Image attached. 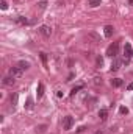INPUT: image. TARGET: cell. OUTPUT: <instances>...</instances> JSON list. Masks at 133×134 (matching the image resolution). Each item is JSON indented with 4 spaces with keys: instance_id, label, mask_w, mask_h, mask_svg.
<instances>
[{
    "instance_id": "obj_24",
    "label": "cell",
    "mask_w": 133,
    "mask_h": 134,
    "mask_svg": "<svg viewBox=\"0 0 133 134\" xmlns=\"http://www.w3.org/2000/svg\"><path fill=\"white\" fill-rule=\"evenodd\" d=\"M38 5H39V8H41V9H44L47 3H46V0H42V2H39V3H38Z\"/></svg>"
},
{
    "instance_id": "obj_10",
    "label": "cell",
    "mask_w": 133,
    "mask_h": 134,
    "mask_svg": "<svg viewBox=\"0 0 133 134\" xmlns=\"http://www.w3.org/2000/svg\"><path fill=\"white\" fill-rule=\"evenodd\" d=\"M122 84H124V81H122L121 78H113V80H111V86H113V87H121Z\"/></svg>"
},
{
    "instance_id": "obj_19",
    "label": "cell",
    "mask_w": 133,
    "mask_h": 134,
    "mask_svg": "<svg viewBox=\"0 0 133 134\" xmlns=\"http://www.w3.org/2000/svg\"><path fill=\"white\" fill-rule=\"evenodd\" d=\"M0 8H2V9H6V8H8L6 0H2V2H0Z\"/></svg>"
},
{
    "instance_id": "obj_11",
    "label": "cell",
    "mask_w": 133,
    "mask_h": 134,
    "mask_svg": "<svg viewBox=\"0 0 133 134\" xmlns=\"http://www.w3.org/2000/svg\"><path fill=\"white\" fill-rule=\"evenodd\" d=\"M36 92H38V98H41L42 95H44V84H42V83H39V84H38Z\"/></svg>"
},
{
    "instance_id": "obj_13",
    "label": "cell",
    "mask_w": 133,
    "mask_h": 134,
    "mask_svg": "<svg viewBox=\"0 0 133 134\" xmlns=\"http://www.w3.org/2000/svg\"><path fill=\"white\" fill-rule=\"evenodd\" d=\"M17 66L21 67L22 70H27V69L30 67V63H28V61H19V63H17Z\"/></svg>"
},
{
    "instance_id": "obj_15",
    "label": "cell",
    "mask_w": 133,
    "mask_h": 134,
    "mask_svg": "<svg viewBox=\"0 0 133 134\" xmlns=\"http://www.w3.org/2000/svg\"><path fill=\"white\" fill-rule=\"evenodd\" d=\"M17 98H19V95H17V92H14V94L11 95V105H13V108L17 105Z\"/></svg>"
},
{
    "instance_id": "obj_3",
    "label": "cell",
    "mask_w": 133,
    "mask_h": 134,
    "mask_svg": "<svg viewBox=\"0 0 133 134\" xmlns=\"http://www.w3.org/2000/svg\"><path fill=\"white\" fill-rule=\"evenodd\" d=\"M72 126H74V119L70 116H66L64 120H63V129L69 131V129H72Z\"/></svg>"
},
{
    "instance_id": "obj_27",
    "label": "cell",
    "mask_w": 133,
    "mask_h": 134,
    "mask_svg": "<svg viewBox=\"0 0 133 134\" xmlns=\"http://www.w3.org/2000/svg\"><path fill=\"white\" fill-rule=\"evenodd\" d=\"M96 134H102V132H100V131H97V132H96Z\"/></svg>"
},
{
    "instance_id": "obj_1",
    "label": "cell",
    "mask_w": 133,
    "mask_h": 134,
    "mask_svg": "<svg viewBox=\"0 0 133 134\" xmlns=\"http://www.w3.org/2000/svg\"><path fill=\"white\" fill-rule=\"evenodd\" d=\"M118 51H119V44H118V42H113V44L107 48V55L111 56V58H116V56H118Z\"/></svg>"
},
{
    "instance_id": "obj_21",
    "label": "cell",
    "mask_w": 133,
    "mask_h": 134,
    "mask_svg": "<svg viewBox=\"0 0 133 134\" xmlns=\"http://www.w3.org/2000/svg\"><path fill=\"white\" fill-rule=\"evenodd\" d=\"M17 22H19V24H28V20H27L25 17H19V19H17Z\"/></svg>"
},
{
    "instance_id": "obj_7",
    "label": "cell",
    "mask_w": 133,
    "mask_h": 134,
    "mask_svg": "<svg viewBox=\"0 0 133 134\" xmlns=\"http://www.w3.org/2000/svg\"><path fill=\"white\" fill-rule=\"evenodd\" d=\"M121 66H122V61L118 59V58H114V59H113V63H111V70H113V72H116V70L121 69Z\"/></svg>"
},
{
    "instance_id": "obj_6",
    "label": "cell",
    "mask_w": 133,
    "mask_h": 134,
    "mask_svg": "<svg viewBox=\"0 0 133 134\" xmlns=\"http://www.w3.org/2000/svg\"><path fill=\"white\" fill-rule=\"evenodd\" d=\"M124 56H125L127 59L133 56V50H131V45H130L128 42H127V44H125V47H124Z\"/></svg>"
},
{
    "instance_id": "obj_4",
    "label": "cell",
    "mask_w": 133,
    "mask_h": 134,
    "mask_svg": "<svg viewBox=\"0 0 133 134\" xmlns=\"http://www.w3.org/2000/svg\"><path fill=\"white\" fill-rule=\"evenodd\" d=\"M39 33H41L44 37H50V34H52V28H50L49 25H41V27H39Z\"/></svg>"
},
{
    "instance_id": "obj_12",
    "label": "cell",
    "mask_w": 133,
    "mask_h": 134,
    "mask_svg": "<svg viewBox=\"0 0 133 134\" xmlns=\"http://www.w3.org/2000/svg\"><path fill=\"white\" fill-rule=\"evenodd\" d=\"M99 117H100V120H107V117H108V111H107L105 108L99 111Z\"/></svg>"
},
{
    "instance_id": "obj_17",
    "label": "cell",
    "mask_w": 133,
    "mask_h": 134,
    "mask_svg": "<svg viewBox=\"0 0 133 134\" xmlns=\"http://www.w3.org/2000/svg\"><path fill=\"white\" fill-rule=\"evenodd\" d=\"M25 108H27V109H31V108H33V100H31L30 97L27 98V105H25Z\"/></svg>"
},
{
    "instance_id": "obj_22",
    "label": "cell",
    "mask_w": 133,
    "mask_h": 134,
    "mask_svg": "<svg viewBox=\"0 0 133 134\" xmlns=\"http://www.w3.org/2000/svg\"><path fill=\"white\" fill-rule=\"evenodd\" d=\"M94 84H96V86L102 84V78H99V76H97V78H94Z\"/></svg>"
},
{
    "instance_id": "obj_8",
    "label": "cell",
    "mask_w": 133,
    "mask_h": 134,
    "mask_svg": "<svg viewBox=\"0 0 133 134\" xmlns=\"http://www.w3.org/2000/svg\"><path fill=\"white\" fill-rule=\"evenodd\" d=\"M14 80H16V78H13L11 75H8V76H5V78L2 80V84H3V86H13V84H14Z\"/></svg>"
},
{
    "instance_id": "obj_14",
    "label": "cell",
    "mask_w": 133,
    "mask_h": 134,
    "mask_svg": "<svg viewBox=\"0 0 133 134\" xmlns=\"http://www.w3.org/2000/svg\"><path fill=\"white\" fill-rule=\"evenodd\" d=\"M102 3V0H89V2H88V5L91 6V8H96V6H99Z\"/></svg>"
},
{
    "instance_id": "obj_26",
    "label": "cell",
    "mask_w": 133,
    "mask_h": 134,
    "mask_svg": "<svg viewBox=\"0 0 133 134\" xmlns=\"http://www.w3.org/2000/svg\"><path fill=\"white\" fill-rule=\"evenodd\" d=\"M127 89H128V90H133V83H130V84L127 86Z\"/></svg>"
},
{
    "instance_id": "obj_9",
    "label": "cell",
    "mask_w": 133,
    "mask_h": 134,
    "mask_svg": "<svg viewBox=\"0 0 133 134\" xmlns=\"http://www.w3.org/2000/svg\"><path fill=\"white\" fill-rule=\"evenodd\" d=\"M113 33H114V28H113L111 25H107V27L103 28V34H105V37H111Z\"/></svg>"
},
{
    "instance_id": "obj_16",
    "label": "cell",
    "mask_w": 133,
    "mask_h": 134,
    "mask_svg": "<svg viewBox=\"0 0 133 134\" xmlns=\"http://www.w3.org/2000/svg\"><path fill=\"white\" fill-rule=\"evenodd\" d=\"M96 64H97V67H102V66H103V58H102V56H97Z\"/></svg>"
},
{
    "instance_id": "obj_23",
    "label": "cell",
    "mask_w": 133,
    "mask_h": 134,
    "mask_svg": "<svg viewBox=\"0 0 133 134\" xmlns=\"http://www.w3.org/2000/svg\"><path fill=\"white\" fill-rule=\"evenodd\" d=\"M41 59H42V63H44V64L47 63V55H46V53H41Z\"/></svg>"
},
{
    "instance_id": "obj_18",
    "label": "cell",
    "mask_w": 133,
    "mask_h": 134,
    "mask_svg": "<svg viewBox=\"0 0 133 134\" xmlns=\"http://www.w3.org/2000/svg\"><path fill=\"white\" fill-rule=\"evenodd\" d=\"M83 89V86H77V87H74L72 90H70V95H75V94H77L78 90H82Z\"/></svg>"
},
{
    "instance_id": "obj_2",
    "label": "cell",
    "mask_w": 133,
    "mask_h": 134,
    "mask_svg": "<svg viewBox=\"0 0 133 134\" xmlns=\"http://www.w3.org/2000/svg\"><path fill=\"white\" fill-rule=\"evenodd\" d=\"M10 75L13 76V78H16V80H17V78H21V76L24 75V70H22L21 67H19V66H14V67H11V69H10Z\"/></svg>"
},
{
    "instance_id": "obj_25",
    "label": "cell",
    "mask_w": 133,
    "mask_h": 134,
    "mask_svg": "<svg viewBox=\"0 0 133 134\" xmlns=\"http://www.w3.org/2000/svg\"><path fill=\"white\" fill-rule=\"evenodd\" d=\"M38 131H39V132H44V129H46V125H42V126H39V128H36Z\"/></svg>"
},
{
    "instance_id": "obj_20",
    "label": "cell",
    "mask_w": 133,
    "mask_h": 134,
    "mask_svg": "<svg viewBox=\"0 0 133 134\" xmlns=\"http://www.w3.org/2000/svg\"><path fill=\"white\" fill-rule=\"evenodd\" d=\"M119 112H121V114H128V109H127L125 106H121V108H119Z\"/></svg>"
},
{
    "instance_id": "obj_5",
    "label": "cell",
    "mask_w": 133,
    "mask_h": 134,
    "mask_svg": "<svg viewBox=\"0 0 133 134\" xmlns=\"http://www.w3.org/2000/svg\"><path fill=\"white\" fill-rule=\"evenodd\" d=\"M88 39L92 41L94 44H97V42H100V36H99L97 33H94V31H89V33H88Z\"/></svg>"
}]
</instances>
